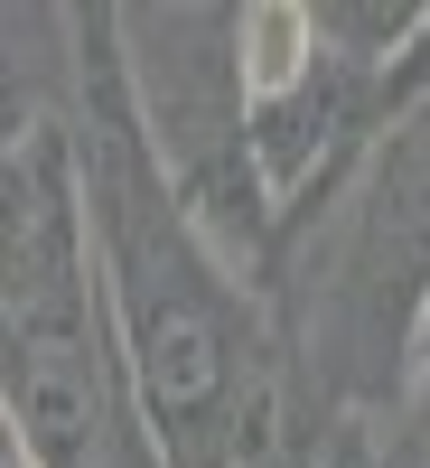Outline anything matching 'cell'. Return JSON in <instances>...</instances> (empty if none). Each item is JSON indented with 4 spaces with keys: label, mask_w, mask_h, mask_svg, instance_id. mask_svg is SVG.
<instances>
[{
    "label": "cell",
    "mask_w": 430,
    "mask_h": 468,
    "mask_svg": "<svg viewBox=\"0 0 430 468\" xmlns=\"http://www.w3.org/2000/svg\"><path fill=\"white\" fill-rule=\"evenodd\" d=\"M66 160L122 394L169 468H262L271 421H281L271 309L169 197L122 103L112 10H66Z\"/></svg>",
    "instance_id": "6da1fadb"
},
{
    "label": "cell",
    "mask_w": 430,
    "mask_h": 468,
    "mask_svg": "<svg viewBox=\"0 0 430 468\" xmlns=\"http://www.w3.org/2000/svg\"><path fill=\"white\" fill-rule=\"evenodd\" d=\"M281 403L393 412L430 328V103H412L262 271Z\"/></svg>",
    "instance_id": "7a4b0ae2"
},
{
    "label": "cell",
    "mask_w": 430,
    "mask_h": 468,
    "mask_svg": "<svg viewBox=\"0 0 430 468\" xmlns=\"http://www.w3.org/2000/svg\"><path fill=\"white\" fill-rule=\"evenodd\" d=\"M112 66H122V103L169 178V197L262 291L281 225H271V197L253 178L234 10L225 0H131V10H112Z\"/></svg>",
    "instance_id": "3957f363"
},
{
    "label": "cell",
    "mask_w": 430,
    "mask_h": 468,
    "mask_svg": "<svg viewBox=\"0 0 430 468\" xmlns=\"http://www.w3.org/2000/svg\"><path fill=\"white\" fill-rule=\"evenodd\" d=\"M103 468H169L160 450H150V431H141V412L122 421V441H112V459H103Z\"/></svg>",
    "instance_id": "277c9868"
},
{
    "label": "cell",
    "mask_w": 430,
    "mask_h": 468,
    "mask_svg": "<svg viewBox=\"0 0 430 468\" xmlns=\"http://www.w3.org/2000/svg\"><path fill=\"white\" fill-rule=\"evenodd\" d=\"M421 375H430V328H421Z\"/></svg>",
    "instance_id": "5b68a950"
}]
</instances>
